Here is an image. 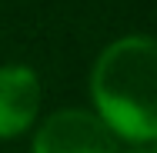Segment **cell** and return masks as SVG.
Instances as JSON below:
<instances>
[{"label":"cell","instance_id":"cell-1","mask_svg":"<svg viewBox=\"0 0 157 153\" xmlns=\"http://www.w3.org/2000/svg\"><path fill=\"white\" fill-rule=\"evenodd\" d=\"M90 93L97 117L117 137L147 143L157 137V40L130 33L114 40L94 63Z\"/></svg>","mask_w":157,"mask_h":153},{"label":"cell","instance_id":"cell-2","mask_svg":"<svg viewBox=\"0 0 157 153\" xmlns=\"http://www.w3.org/2000/svg\"><path fill=\"white\" fill-rule=\"evenodd\" d=\"M30 153H121V137L90 110H57L40 123Z\"/></svg>","mask_w":157,"mask_h":153},{"label":"cell","instance_id":"cell-3","mask_svg":"<svg viewBox=\"0 0 157 153\" xmlns=\"http://www.w3.org/2000/svg\"><path fill=\"white\" fill-rule=\"evenodd\" d=\"M40 110V80L30 67H0V140L24 133Z\"/></svg>","mask_w":157,"mask_h":153},{"label":"cell","instance_id":"cell-4","mask_svg":"<svg viewBox=\"0 0 157 153\" xmlns=\"http://www.w3.org/2000/svg\"><path fill=\"white\" fill-rule=\"evenodd\" d=\"M127 153H157V137H154V140H147V143H137L134 150H127Z\"/></svg>","mask_w":157,"mask_h":153}]
</instances>
